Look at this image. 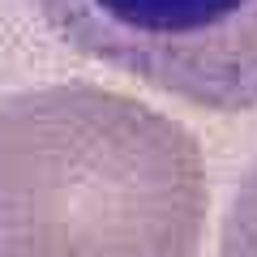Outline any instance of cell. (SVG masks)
Here are the masks:
<instances>
[{
  "mask_svg": "<svg viewBox=\"0 0 257 257\" xmlns=\"http://www.w3.org/2000/svg\"><path fill=\"white\" fill-rule=\"evenodd\" d=\"M206 210L180 120L86 82L0 103V257H193Z\"/></svg>",
  "mask_w": 257,
  "mask_h": 257,
  "instance_id": "6da1fadb",
  "label": "cell"
},
{
  "mask_svg": "<svg viewBox=\"0 0 257 257\" xmlns=\"http://www.w3.org/2000/svg\"><path fill=\"white\" fill-rule=\"evenodd\" d=\"M56 39L206 111L257 107V0H30Z\"/></svg>",
  "mask_w": 257,
  "mask_h": 257,
  "instance_id": "7a4b0ae2",
  "label": "cell"
},
{
  "mask_svg": "<svg viewBox=\"0 0 257 257\" xmlns=\"http://www.w3.org/2000/svg\"><path fill=\"white\" fill-rule=\"evenodd\" d=\"M219 257H257V163L248 167V176L240 180L231 210L223 219V240Z\"/></svg>",
  "mask_w": 257,
  "mask_h": 257,
  "instance_id": "3957f363",
  "label": "cell"
}]
</instances>
